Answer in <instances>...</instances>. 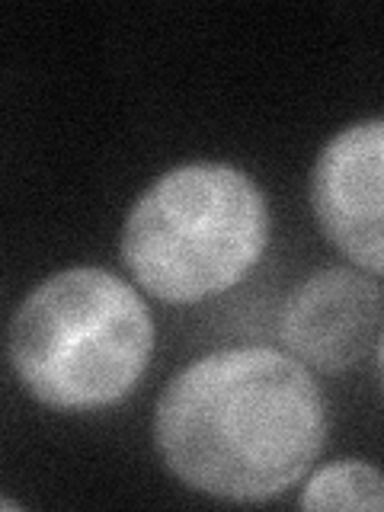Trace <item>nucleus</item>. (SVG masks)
Wrapping results in <instances>:
<instances>
[{
	"mask_svg": "<svg viewBox=\"0 0 384 512\" xmlns=\"http://www.w3.org/2000/svg\"><path fill=\"white\" fill-rule=\"evenodd\" d=\"M381 285L356 269H320L282 308V340L292 359L317 372H346L365 352L381 356Z\"/></svg>",
	"mask_w": 384,
	"mask_h": 512,
	"instance_id": "5",
	"label": "nucleus"
},
{
	"mask_svg": "<svg viewBox=\"0 0 384 512\" xmlns=\"http://www.w3.org/2000/svg\"><path fill=\"white\" fill-rule=\"evenodd\" d=\"M269 240L263 189L231 164H186L141 192L122 228V260L160 301L196 304L228 292Z\"/></svg>",
	"mask_w": 384,
	"mask_h": 512,
	"instance_id": "3",
	"label": "nucleus"
},
{
	"mask_svg": "<svg viewBox=\"0 0 384 512\" xmlns=\"http://www.w3.org/2000/svg\"><path fill=\"white\" fill-rule=\"evenodd\" d=\"M324 397L279 349H221L192 362L157 400L154 439L186 487L260 503L308 474L324 448Z\"/></svg>",
	"mask_w": 384,
	"mask_h": 512,
	"instance_id": "1",
	"label": "nucleus"
},
{
	"mask_svg": "<svg viewBox=\"0 0 384 512\" xmlns=\"http://www.w3.org/2000/svg\"><path fill=\"white\" fill-rule=\"evenodd\" d=\"M384 503V480L365 461H336L320 468L301 493L304 509H359L378 512Z\"/></svg>",
	"mask_w": 384,
	"mask_h": 512,
	"instance_id": "6",
	"label": "nucleus"
},
{
	"mask_svg": "<svg viewBox=\"0 0 384 512\" xmlns=\"http://www.w3.org/2000/svg\"><path fill=\"white\" fill-rule=\"evenodd\" d=\"M384 122L365 119L333 135L314 164L311 202L320 231L368 276H381Z\"/></svg>",
	"mask_w": 384,
	"mask_h": 512,
	"instance_id": "4",
	"label": "nucleus"
},
{
	"mask_svg": "<svg viewBox=\"0 0 384 512\" xmlns=\"http://www.w3.org/2000/svg\"><path fill=\"white\" fill-rule=\"evenodd\" d=\"M154 349L138 292L96 266L64 269L32 288L10 320V362L52 410H96L135 391Z\"/></svg>",
	"mask_w": 384,
	"mask_h": 512,
	"instance_id": "2",
	"label": "nucleus"
},
{
	"mask_svg": "<svg viewBox=\"0 0 384 512\" xmlns=\"http://www.w3.org/2000/svg\"><path fill=\"white\" fill-rule=\"evenodd\" d=\"M0 509H20V503H13V500H4V496H0Z\"/></svg>",
	"mask_w": 384,
	"mask_h": 512,
	"instance_id": "7",
	"label": "nucleus"
}]
</instances>
